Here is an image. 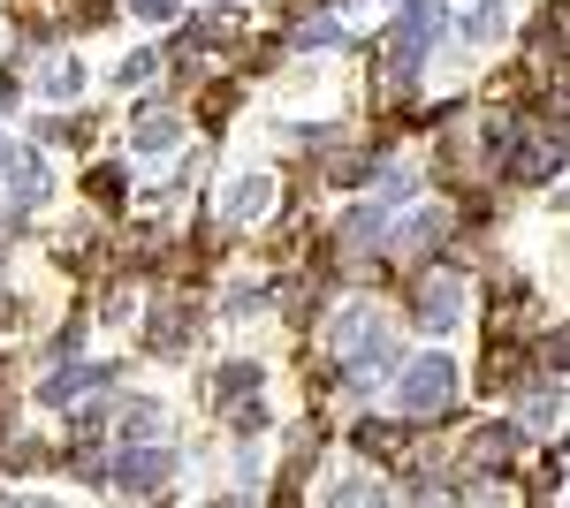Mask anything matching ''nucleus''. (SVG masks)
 Returning <instances> with one entry per match:
<instances>
[{"label":"nucleus","mask_w":570,"mask_h":508,"mask_svg":"<svg viewBox=\"0 0 570 508\" xmlns=\"http://www.w3.org/2000/svg\"><path fill=\"white\" fill-rule=\"evenodd\" d=\"M449 395H456V365L449 357H411L403 380H395V410L403 418H434V410H449Z\"/></svg>","instance_id":"3"},{"label":"nucleus","mask_w":570,"mask_h":508,"mask_svg":"<svg viewBox=\"0 0 570 508\" xmlns=\"http://www.w3.org/2000/svg\"><path fill=\"white\" fill-rule=\"evenodd\" d=\"M160 410H153V402H130V410H122V432H130V440H160Z\"/></svg>","instance_id":"16"},{"label":"nucleus","mask_w":570,"mask_h":508,"mask_svg":"<svg viewBox=\"0 0 570 508\" xmlns=\"http://www.w3.org/2000/svg\"><path fill=\"white\" fill-rule=\"evenodd\" d=\"M411 319L419 327H456L464 319V273H419V289H411Z\"/></svg>","instance_id":"4"},{"label":"nucleus","mask_w":570,"mask_h":508,"mask_svg":"<svg viewBox=\"0 0 570 508\" xmlns=\"http://www.w3.org/2000/svg\"><path fill=\"white\" fill-rule=\"evenodd\" d=\"M183 341H190V311H183V303H160V311L145 319V349H160V357H176Z\"/></svg>","instance_id":"11"},{"label":"nucleus","mask_w":570,"mask_h":508,"mask_svg":"<svg viewBox=\"0 0 570 508\" xmlns=\"http://www.w3.org/2000/svg\"><path fill=\"white\" fill-rule=\"evenodd\" d=\"M449 31V8L441 0H403L395 8V23H389V39H381V91H403L419 84V61H426V46Z\"/></svg>","instance_id":"1"},{"label":"nucleus","mask_w":570,"mask_h":508,"mask_svg":"<svg viewBox=\"0 0 570 508\" xmlns=\"http://www.w3.org/2000/svg\"><path fill=\"white\" fill-rule=\"evenodd\" d=\"M327 349L343 357V372H381L395 357V327L381 303H351V311H335L327 319Z\"/></svg>","instance_id":"2"},{"label":"nucleus","mask_w":570,"mask_h":508,"mask_svg":"<svg viewBox=\"0 0 570 508\" xmlns=\"http://www.w3.org/2000/svg\"><path fill=\"white\" fill-rule=\"evenodd\" d=\"M137 23H168V16H183V0H122Z\"/></svg>","instance_id":"20"},{"label":"nucleus","mask_w":570,"mask_h":508,"mask_svg":"<svg viewBox=\"0 0 570 508\" xmlns=\"http://www.w3.org/2000/svg\"><path fill=\"white\" fill-rule=\"evenodd\" d=\"M91 198H99V206H122V168H115V160L91 168Z\"/></svg>","instance_id":"17"},{"label":"nucleus","mask_w":570,"mask_h":508,"mask_svg":"<svg viewBox=\"0 0 570 508\" xmlns=\"http://www.w3.org/2000/svg\"><path fill=\"white\" fill-rule=\"evenodd\" d=\"M16 23L31 39H53L61 23H77V0H16Z\"/></svg>","instance_id":"12"},{"label":"nucleus","mask_w":570,"mask_h":508,"mask_svg":"<svg viewBox=\"0 0 570 508\" xmlns=\"http://www.w3.org/2000/svg\"><path fill=\"white\" fill-rule=\"evenodd\" d=\"M168 448H160V440H153V448H145V440H137L130 456H122V464L107 470V486H122V494H160V486H168Z\"/></svg>","instance_id":"8"},{"label":"nucleus","mask_w":570,"mask_h":508,"mask_svg":"<svg viewBox=\"0 0 570 508\" xmlns=\"http://www.w3.org/2000/svg\"><path fill=\"white\" fill-rule=\"evenodd\" d=\"M259 380H266L259 365H228V372H220V380H214V395H220V402H236V395H252V387H259Z\"/></svg>","instance_id":"15"},{"label":"nucleus","mask_w":570,"mask_h":508,"mask_svg":"<svg viewBox=\"0 0 570 508\" xmlns=\"http://www.w3.org/2000/svg\"><path fill=\"white\" fill-rule=\"evenodd\" d=\"M518 448H525V432L510 418H487L480 432H472V448H464V470L480 478V470H502V464H518Z\"/></svg>","instance_id":"7"},{"label":"nucleus","mask_w":570,"mask_h":508,"mask_svg":"<svg viewBox=\"0 0 570 508\" xmlns=\"http://www.w3.org/2000/svg\"><path fill=\"white\" fill-rule=\"evenodd\" d=\"M39 84L53 91V99H77V91H85V69H77V61H46Z\"/></svg>","instance_id":"14"},{"label":"nucleus","mask_w":570,"mask_h":508,"mask_svg":"<svg viewBox=\"0 0 570 508\" xmlns=\"http://www.w3.org/2000/svg\"><path fill=\"white\" fill-rule=\"evenodd\" d=\"M297 46H305V53H335V46H343V31H335V23H305V31H297Z\"/></svg>","instance_id":"19"},{"label":"nucleus","mask_w":570,"mask_h":508,"mask_svg":"<svg viewBox=\"0 0 570 508\" xmlns=\"http://www.w3.org/2000/svg\"><path fill=\"white\" fill-rule=\"evenodd\" d=\"M130 137H137V152H168V145L183 137V122L168 114V107H145V114L130 122Z\"/></svg>","instance_id":"13"},{"label":"nucleus","mask_w":570,"mask_h":508,"mask_svg":"<svg viewBox=\"0 0 570 508\" xmlns=\"http://www.w3.org/2000/svg\"><path fill=\"white\" fill-rule=\"evenodd\" d=\"M115 380V365H61V372H46L39 380V402H77V395H91V387Z\"/></svg>","instance_id":"9"},{"label":"nucleus","mask_w":570,"mask_h":508,"mask_svg":"<svg viewBox=\"0 0 570 508\" xmlns=\"http://www.w3.org/2000/svg\"><path fill=\"white\" fill-rule=\"evenodd\" d=\"M259 303H266V289H236V297H228V311H236V319H252Z\"/></svg>","instance_id":"23"},{"label":"nucleus","mask_w":570,"mask_h":508,"mask_svg":"<svg viewBox=\"0 0 570 508\" xmlns=\"http://www.w3.org/2000/svg\"><path fill=\"white\" fill-rule=\"evenodd\" d=\"M494 31H502V0H480L472 8V39H494Z\"/></svg>","instance_id":"21"},{"label":"nucleus","mask_w":570,"mask_h":508,"mask_svg":"<svg viewBox=\"0 0 570 508\" xmlns=\"http://www.w3.org/2000/svg\"><path fill=\"white\" fill-rule=\"evenodd\" d=\"M220 8H236V0H220Z\"/></svg>","instance_id":"24"},{"label":"nucleus","mask_w":570,"mask_h":508,"mask_svg":"<svg viewBox=\"0 0 570 508\" xmlns=\"http://www.w3.org/2000/svg\"><path fill=\"white\" fill-rule=\"evenodd\" d=\"M266 206H274V175H244V182L220 198V220H228V228H244V220H259Z\"/></svg>","instance_id":"10"},{"label":"nucleus","mask_w":570,"mask_h":508,"mask_svg":"<svg viewBox=\"0 0 570 508\" xmlns=\"http://www.w3.org/2000/svg\"><path fill=\"white\" fill-rule=\"evenodd\" d=\"M153 69H160V53H137V61H122V84H145Z\"/></svg>","instance_id":"22"},{"label":"nucleus","mask_w":570,"mask_h":508,"mask_svg":"<svg viewBox=\"0 0 570 508\" xmlns=\"http://www.w3.org/2000/svg\"><path fill=\"white\" fill-rule=\"evenodd\" d=\"M0 182H8V212H31L46 198V168L39 152H23L16 137H0Z\"/></svg>","instance_id":"5"},{"label":"nucleus","mask_w":570,"mask_h":508,"mask_svg":"<svg viewBox=\"0 0 570 508\" xmlns=\"http://www.w3.org/2000/svg\"><path fill=\"white\" fill-rule=\"evenodd\" d=\"M502 168H510V182H548V175L563 168V137H510L502 145Z\"/></svg>","instance_id":"6"},{"label":"nucleus","mask_w":570,"mask_h":508,"mask_svg":"<svg viewBox=\"0 0 570 508\" xmlns=\"http://www.w3.org/2000/svg\"><path fill=\"white\" fill-rule=\"evenodd\" d=\"M357 448H365V456H395L403 432H395V425H357Z\"/></svg>","instance_id":"18"}]
</instances>
